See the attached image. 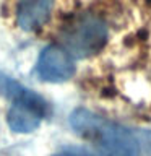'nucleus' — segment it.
I'll use <instances>...</instances> for the list:
<instances>
[{
    "label": "nucleus",
    "mask_w": 151,
    "mask_h": 156,
    "mask_svg": "<svg viewBox=\"0 0 151 156\" xmlns=\"http://www.w3.org/2000/svg\"><path fill=\"white\" fill-rule=\"evenodd\" d=\"M36 73L41 80L49 83L67 81L75 73L73 57L60 46H47L39 54Z\"/></svg>",
    "instance_id": "obj_3"
},
{
    "label": "nucleus",
    "mask_w": 151,
    "mask_h": 156,
    "mask_svg": "<svg viewBox=\"0 0 151 156\" xmlns=\"http://www.w3.org/2000/svg\"><path fill=\"white\" fill-rule=\"evenodd\" d=\"M54 0H19L16 21L24 31H36L47 23Z\"/></svg>",
    "instance_id": "obj_5"
},
{
    "label": "nucleus",
    "mask_w": 151,
    "mask_h": 156,
    "mask_svg": "<svg viewBox=\"0 0 151 156\" xmlns=\"http://www.w3.org/2000/svg\"><path fill=\"white\" fill-rule=\"evenodd\" d=\"M0 94L3 98L12 101V104H21V106H29L33 109L42 112L44 115H47L49 112V104L39 93L29 90L16 80H13L12 76L5 75L3 72H0Z\"/></svg>",
    "instance_id": "obj_4"
},
{
    "label": "nucleus",
    "mask_w": 151,
    "mask_h": 156,
    "mask_svg": "<svg viewBox=\"0 0 151 156\" xmlns=\"http://www.w3.org/2000/svg\"><path fill=\"white\" fill-rule=\"evenodd\" d=\"M52 156H91L90 153H86L85 150H78V148H67V150H62L58 153L52 154Z\"/></svg>",
    "instance_id": "obj_7"
},
{
    "label": "nucleus",
    "mask_w": 151,
    "mask_h": 156,
    "mask_svg": "<svg viewBox=\"0 0 151 156\" xmlns=\"http://www.w3.org/2000/svg\"><path fill=\"white\" fill-rule=\"evenodd\" d=\"M42 112L29 106H21V104H12L7 115L8 127L16 133H29V132L36 130L44 119Z\"/></svg>",
    "instance_id": "obj_6"
},
{
    "label": "nucleus",
    "mask_w": 151,
    "mask_h": 156,
    "mask_svg": "<svg viewBox=\"0 0 151 156\" xmlns=\"http://www.w3.org/2000/svg\"><path fill=\"white\" fill-rule=\"evenodd\" d=\"M70 125L78 136L96 146V156H149L151 130L130 129L81 107L72 112Z\"/></svg>",
    "instance_id": "obj_1"
},
{
    "label": "nucleus",
    "mask_w": 151,
    "mask_h": 156,
    "mask_svg": "<svg viewBox=\"0 0 151 156\" xmlns=\"http://www.w3.org/2000/svg\"><path fill=\"white\" fill-rule=\"evenodd\" d=\"M107 24L93 13H81L62 31L63 49L76 58H86L101 52L107 42Z\"/></svg>",
    "instance_id": "obj_2"
}]
</instances>
